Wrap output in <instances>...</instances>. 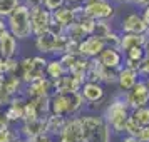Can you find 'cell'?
<instances>
[{
	"label": "cell",
	"mask_w": 149,
	"mask_h": 142,
	"mask_svg": "<svg viewBox=\"0 0 149 142\" xmlns=\"http://www.w3.org/2000/svg\"><path fill=\"white\" fill-rule=\"evenodd\" d=\"M102 117H104V121L109 125L112 134L116 135L124 134L126 124H127L129 117H131V107H129L127 100H126V95L121 94V92L116 94L107 104Z\"/></svg>",
	"instance_id": "1"
},
{
	"label": "cell",
	"mask_w": 149,
	"mask_h": 142,
	"mask_svg": "<svg viewBox=\"0 0 149 142\" xmlns=\"http://www.w3.org/2000/svg\"><path fill=\"white\" fill-rule=\"evenodd\" d=\"M86 107V102L79 92H69V94H54L50 95V114L59 115L64 119L77 117L82 114Z\"/></svg>",
	"instance_id": "2"
},
{
	"label": "cell",
	"mask_w": 149,
	"mask_h": 142,
	"mask_svg": "<svg viewBox=\"0 0 149 142\" xmlns=\"http://www.w3.org/2000/svg\"><path fill=\"white\" fill-rule=\"evenodd\" d=\"M84 142H111L112 132L101 114H81Z\"/></svg>",
	"instance_id": "3"
},
{
	"label": "cell",
	"mask_w": 149,
	"mask_h": 142,
	"mask_svg": "<svg viewBox=\"0 0 149 142\" xmlns=\"http://www.w3.org/2000/svg\"><path fill=\"white\" fill-rule=\"evenodd\" d=\"M5 24H7V30L19 42L34 39V35H32V25H30V10L25 5L20 3L5 19Z\"/></svg>",
	"instance_id": "4"
},
{
	"label": "cell",
	"mask_w": 149,
	"mask_h": 142,
	"mask_svg": "<svg viewBox=\"0 0 149 142\" xmlns=\"http://www.w3.org/2000/svg\"><path fill=\"white\" fill-rule=\"evenodd\" d=\"M45 64H47V57L39 55V54L19 59L17 75L22 80V84L27 85L30 82H35L39 79H42V77H45Z\"/></svg>",
	"instance_id": "5"
},
{
	"label": "cell",
	"mask_w": 149,
	"mask_h": 142,
	"mask_svg": "<svg viewBox=\"0 0 149 142\" xmlns=\"http://www.w3.org/2000/svg\"><path fill=\"white\" fill-rule=\"evenodd\" d=\"M34 45L37 48V54L44 57H61L65 54L67 39L65 37H54L50 34H44L40 37H34Z\"/></svg>",
	"instance_id": "6"
},
{
	"label": "cell",
	"mask_w": 149,
	"mask_h": 142,
	"mask_svg": "<svg viewBox=\"0 0 149 142\" xmlns=\"http://www.w3.org/2000/svg\"><path fill=\"white\" fill-rule=\"evenodd\" d=\"M82 8H84V15L95 22H109L116 15V5L111 0L99 2V3H87V5H82Z\"/></svg>",
	"instance_id": "7"
},
{
	"label": "cell",
	"mask_w": 149,
	"mask_h": 142,
	"mask_svg": "<svg viewBox=\"0 0 149 142\" xmlns=\"http://www.w3.org/2000/svg\"><path fill=\"white\" fill-rule=\"evenodd\" d=\"M50 22H52V14L44 7H37L30 10V25H32L34 37H40V35L47 34Z\"/></svg>",
	"instance_id": "8"
},
{
	"label": "cell",
	"mask_w": 149,
	"mask_h": 142,
	"mask_svg": "<svg viewBox=\"0 0 149 142\" xmlns=\"http://www.w3.org/2000/svg\"><path fill=\"white\" fill-rule=\"evenodd\" d=\"M124 95H126V100H127L131 110L149 105V89H148L146 82L142 80V79H139L137 84H136L129 92H126Z\"/></svg>",
	"instance_id": "9"
},
{
	"label": "cell",
	"mask_w": 149,
	"mask_h": 142,
	"mask_svg": "<svg viewBox=\"0 0 149 142\" xmlns=\"http://www.w3.org/2000/svg\"><path fill=\"white\" fill-rule=\"evenodd\" d=\"M82 14H84L82 5H67V3H65V5L61 7L59 10L52 12V20H54L55 24L62 25L64 28H67V27H70L72 24H75V20H77Z\"/></svg>",
	"instance_id": "10"
},
{
	"label": "cell",
	"mask_w": 149,
	"mask_h": 142,
	"mask_svg": "<svg viewBox=\"0 0 149 142\" xmlns=\"http://www.w3.org/2000/svg\"><path fill=\"white\" fill-rule=\"evenodd\" d=\"M54 94V85L52 80H49L47 77H42L39 80L30 82L27 85H24L22 95L25 99H37V97H50Z\"/></svg>",
	"instance_id": "11"
},
{
	"label": "cell",
	"mask_w": 149,
	"mask_h": 142,
	"mask_svg": "<svg viewBox=\"0 0 149 142\" xmlns=\"http://www.w3.org/2000/svg\"><path fill=\"white\" fill-rule=\"evenodd\" d=\"M57 141L61 142H84V135H82V125L81 119L77 117H69L65 119V124L62 127V132Z\"/></svg>",
	"instance_id": "12"
},
{
	"label": "cell",
	"mask_w": 149,
	"mask_h": 142,
	"mask_svg": "<svg viewBox=\"0 0 149 142\" xmlns=\"http://www.w3.org/2000/svg\"><path fill=\"white\" fill-rule=\"evenodd\" d=\"M79 94L82 95V99L89 105H99L104 99H106V87L99 84V82H84V85L81 87Z\"/></svg>",
	"instance_id": "13"
},
{
	"label": "cell",
	"mask_w": 149,
	"mask_h": 142,
	"mask_svg": "<svg viewBox=\"0 0 149 142\" xmlns=\"http://www.w3.org/2000/svg\"><path fill=\"white\" fill-rule=\"evenodd\" d=\"M25 102H27V99L24 95H17L3 107L5 117L10 122V125H14V124L19 125L24 121V117H25Z\"/></svg>",
	"instance_id": "14"
},
{
	"label": "cell",
	"mask_w": 149,
	"mask_h": 142,
	"mask_svg": "<svg viewBox=\"0 0 149 142\" xmlns=\"http://www.w3.org/2000/svg\"><path fill=\"white\" fill-rule=\"evenodd\" d=\"M104 48H106V44L102 39L95 37V35H89L79 44V55L87 60H92V59L99 57V54Z\"/></svg>",
	"instance_id": "15"
},
{
	"label": "cell",
	"mask_w": 149,
	"mask_h": 142,
	"mask_svg": "<svg viewBox=\"0 0 149 142\" xmlns=\"http://www.w3.org/2000/svg\"><path fill=\"white\" fill-rule=\"evenodd\" d=\"M149 28L142 20L139 12H131L121 20V32L122 34H136V35H144L148 34Z\"/></svg>",
	"instance_id": "16"
},
{
	"label": "cell",
	"mask_w": 149,
	"mask_h": 142,
	"mask_svg": "<svg viewBox=\"0 0 149 142\" xmlns=\"http://www.w3.org/2000/svg\"><path fill=\"white\" fill-rule=\"evenodd\" d=\"M20 139L25 141H34L35 137L45 134V121L42 119H32V121H24L17 125Z\"/></svg>",
	"instance_id": "17"
},
{
	"label": "cell",
	"mask_w": 149,
	"mask_h": 142,
	"mask_svg": "<svg viewBox=\"0 0 149 142\" xmlns=\"http://www.w3.org/2000/svg\"><path fill=\"white\" fill-rule=\"evenodd\" d=\"M84 82H86L84 77L65 74L59 80L52 82V85H54V92H57V94H69V92H79L81 87L84 85Z\"/></svg>",
	"instance_id": "18"
},
{
	"label": "cell",
	"mask_w": 149,
	"mask_h": 142,
	"mask_svg": "<svg viewBox=\"0 0 149 142\" xmlns=\"http://www.w3.org/2000/svg\"><path fill=\"white\" fill-rule=\"evenodd\" d=\"M122 60H124V55L121 54V50L112 47H106L97 57V62L101 64V67L112 69V70H121Z\"/></svg>",
	"instance_id": "19"
},
{
	"label": "cell",
	"mask_w": 149,
	"mask_h": 142,
	"mask_svg": "<svg viewBox=\"0 0 149 142\" xmlns=\"http://www.w3.org/2000/svg\"><path fill=\"white\" fill-rule=\"evenodd\" d=\"M19 40L8 30L0 35V57L2 59H17L19 57Z\"/></svg>",
	"instance_id": "20"
},
{
	"label": "cell",
	"mask_w": 149,
	"mask_h": 142,
	"mask_svg": "<svg viewBox=\"0 0 149 142\" xmlns=\"http://www.w3.org/2000/svg\"><path fill=\"white\" fill-rule=\"evenodd\" d=\"M137 80H139V74H137L136 70H131V69H127V67H122L121 70H119V74H117V82H116V85H117V89H119L121 94H126V92H129V90L137 84Z\"/></svg>",
	"instance_id": "21"
},
{
	"label": "cell",
	"mask_w": 149,
	"mask_h": 142,
	"mask_svg": "<svg viewBox=\"0 0 149 142\" xmlns=\"http://www.w3.org/2000/svg\"><path fill=\"white\" fill-rule=\"evenodd\" d=\"M148 42V35H136V34H121V40H119V50L121 54H126L131 48H144Z\"/></svg>",
	"instance_id": "22"
},
{
	"label": "cell",
	"mask_w": 149,
	"mask_h": 142,
	"mask_svg": "<svg viewBox=\"0 0 149 142\" xmlns=\"http://www.w3.org/2000/svg\"><path fill=\"white\" fill-rule=\"evenodd\" d=\"M67 74V70L64 69L62 62L59 60V57H50L47 59V64H45V77L49 80H59L61 77Z\"/></svg>",
	"instance_id": "23"
},
{
	"label": "cell",
	"mask_w": 149,
	"mask_h": 142,
	"mask_svg": "<svg viewBox=\"0 0 149 142\" xmlns=\"http://www.w3.org/2000/svg\"><path fill=\"white\" fill-rule=\"evenodd\" d=\"M64 124H65V119H64V117L50 114L47 119H45V134L50 135V137H54L55 141H57L59 135H61V132H62Z\"/></svg>",
	"instance_id": "24"
},
{
	"label": "cell",
	"mask_w": 149,
	"mask_h": 142,
	"mask_svg": "<svg viewBox=\"0 0 149 142\" xmlns=\"http://www.w3.org/2000/svg\"><path fill=\"white\" fill-rule=\"evenodd\" d=\"M17 70H19V59H0V77L17 75Z\"/></svg>",
	"instance_id": "25"
},
{
	"label": "cell",
	"mask_w": 149,
	"mask_h": 142,
	"mask_svg": "<svg viewBox=\"0 0 149 142\" xmlns=\"http://www.w3.org/2000/svg\"><path fill=\"white\" fill-rule=\"evenodd\" d=\"M131 119H132L139 127H148L149 125V105L131 110Z\"/></svg>",
	"instance_id": "26"
},
{
	"label": "cell",
	"mask_w": 149,
	"mask_h": 142,
	"mask_svg": "<svg viewBox=\"0 0 149 142\" xmlns=\"http://www.w3.org/2000/svg\"><path fill=\"white\" fill-rule=\"evenodd\" d=\"M20 5V0H0V19H7Z\"/></svg>",
	"instance_id": "27"
},
{
	"label": "cell",
	"mask_w": 149,
	"mask_h": 142,
	"mask_svg": "<svg viewBox=\"0 0 149 142\" xmlns=\"http://www.w3.org/2000/svg\"><path fill=\"white\" fill-rule=\"evenodd\" d=\"M19 139H20L19 130L14 125H8V127L0 130V142H17Z\"/></svg>",
	"instance_id": "28"
},
{
	"label": "cell",
	"mask_w": 149,
	"mask_h": 142,
	"mask_svg": "<svg viewBox=\"0 0 149 142\" xmlns=\"http://www.w3.org/2000/svg\"><path fill=\"white\" fill-rule=\"evenodd\" d=\"M111 32H112V25H111L109 22H106V20H101V22H95L94 34H92V35H95V37H99V39L104 40Z\"/></svg>",
	"instance_id": "29"
},
{
	"label": "cell",
	"mask_w": 149,
	"mask_h": 142,
	"mask_svg": "<svg viewBox=\"0 0 149 142\" xmlns=\"http://www.w3.org/2000/svg\"><path fill=\"white\" fill-rule=\"evenodd\" d=\"M64 5H65V0H44V5L42 7L52 14L55 10H59L61 7H64Z\"/></svg>",
	"instance_id": "30"
},
{
	"label": "cell",
	"mask_w": 149,
	"mask_h": 142,
	"mask_svg": "<svg viewBox=\"0 0 149 142\" xmlns=\"http://www.w3.org/2000/svg\"><path fill=\"white\" fill-rule=\"evenodd\" d=\"M139 130H141V127H139V125H137L131 117H129L127 124H126V129H124V134H126V135H132V137H137Z\"/></svg>",
	"instance_id": "31"
},
{
	"label": "cell",
	"mask_w": 149,
	"mask_h": 142,
	"mask_svg": "<svg viewBox=\"0 0 149 142\" xmlns=\"http://www.w3.org/2000/svg\"><path fill=\"white\" fill-rule=\"evenodd\" d=\"M137 74H139V77H142V80H146L149 77V57L146 55L144 57V60L141 62V67H139V70H137Z\"/></svg>",
	"instance_id": "32"
},
{
	"label": "cell",
	"mask_w": 149,
	"mask_h": 142,
	"mask_svg": "<svg viewBox=\"0 0 149 142\" xmlns=\"http://www.w3.org/2000/svg\"><path fill=\"white\" fill-rule=\"evenodd\" d=\"M22 5H25L29 10H32V8H37V7H42L44 5V0H20Z\"/></svg>",
	"instance_id": "33"
},
{
	"label": "cell",
	"mask_w": 149,
	"mask_h": 142,
	"mask_svg": "<svg viewBox=\"0 0 149 142\" xmlns=\"http://www.w3.org/2000/svg\"><path fill=\"white\" fill-rule=\"evenodd\" d=\"M136 139L139 142H149V125L148 127H141V130H139V134H137Z\"/></svg>",
	"instance_id": "34"
},
{
	"label": "cell",
	"mask_w": 149,
	"mask_h": 142,
	"mask_svg": "<svg viewBox=\"0 0 149 142\" xmlns=\"http://www.w3.org/2000/svg\"><path fill=\"white\" fill-rule=\"evenodd\" d=\"M30 142H57V141H55L54 137L47 135V134H42V135H39V137H35L34 141H30Z\"/></svg>",
	"instance_id": "35"
},
{
	"label": "cell",
	"mask_w": 149,
	"mask_h": 142,
	"mask_svg": "<svg viewBox=\"0 0 149 142\" xmlns=\"http://www.w3.org/2000/svg\"><path fill=\"white\" fill-rule=\"evenodd\" d=\"M10 125V122L7 121V117H5V112H3V109L0 110V130L2 129H5V127H8Z\"/></svg>",
	"instance_id": "36"
},
{
	"label": "cell",
	"mask_w": 149,
	"mask_h": 142,
	"mask_svg": "<svg viewBox=\"0 0 149 142\" xmlns=\"http://www.w3.org/2000/svg\"><path fill=\"white\" fill-rule=\"evenodd\" d=\"M129 3H134L136 7H141V8L149 7V0H131Z\"/></svg>",
	"instance_id": "37"
},
{
	"label": "cell",
	"mask_w": 149,
	"mask_h": 142,
	"mask_svg": "<svg viewBox=\"0 0 149 142\" xmlns=\"http://www.w3.org/2000/svg\"><path fill=\"white\" fill-rule=\"evenodd\" d=\"M141 17H142V20H144V24H146V27L149 28V7L142 8V12H141Z\"/></svg>",
	"instance_id": "38"
},
{
	"label": "cell",
	"mask_w": 149,
	"mask_h": 142,
	"mask_svg": "<svg viewBox=\"0 0 149 142\" xmlns=\"http://www.w3.org/2000/svg\"><path fill=\"white\" fill-rule=\"evenodd\" d=\"M121 142H139V141H137L136 137H132V135H122Z\"/></svg>",
	"instance_id": "39"
},
{
	"label": "cell",
	"mask_w": 149,
	"mask_h": 142,
	"mask_svg": "<svg viewBox=\"0 0 149 142\" xmlns=\"http://www.w3.org/2000/svg\"><path fill=\"white\" fill-rule=\"evenodd\" d=\"M7 30V24H5V19H0V35Z\"/></svg>",
	"instance_id": "40"
},
{
	"label": "cell",
	"mask_w": 149,
	"mask_h": 142,
	"mask_svg": "<svg viewBox=\"0 0 149 142\" xmlns=\"http://www.w3.org/2000/svg\"><path fill=\"white\" fill-rule=\"evenodd\" d=\"M65 3L67 5H82L84 0H65Z\"/></svg>",
	"instance_id": "41"
},
{
	"label": "cell",
	"mask_w": 149,
	"mask_h": 142,
	"mask_svg": "<svg viewBox=\"0 0 149 142\" xmlns=\"http://www.w3.org/2000/svg\"><path fill=\"white\" fill-rule=\"evenodd\" d=\"M99 2H107V0H84L82 5H87V3H99Z\"/></svg>",
	"instance_id": "42"
},
{
	"label": "cell",
	"mask_w": 149,
	"mask_h": 142,
	"mask_svg": "<svg viewBox=\"0 0 149 142\" xmlns=\"http://www.w3.org/2000/svg\"><path fill=\"white\" fill-rule=\"evenodd\" d=\"M144 52H146V55L149 57V37H148V42H146V45H144Z\"/></svg>",
	"instance_id": "43"
},
{
	"label": "cell",
	"mask_w": 149,
	"mask_h": 142,
	"mask_svg": "<svg viewBox=\"0 0 149 142\" xmlns=\"http://www.w3.org/2000/svg\"><path fill=\"white\" fill-rule=\"evenodd\" d=\"M111 2H117V3H129L131 0H111Z\"/></svg>",
	"instance_id": "44"
},
{
	"label": "cell",
	"mask_w": 149,
	"mask_h": 142,
	"mask_svg": "<svg viewBox=\"0 0 149 142\" xmlns=\"http://www.w3.org/2000/svg\"><path fill=\"white\" fill-rule=\"evenodd\" d=\"M144 82H146V85H148V89H149V77H148V79H146Z\"/></svg>",
	"instance_id": "45"
},
{
	"label": "cell",
	"mask_w": 149,
	"mask_h": 142,
	"mask_svg": "<svg viewBox=\"0 0 149 142\" xmlns=\"http://www.w3.org/2000/svg\"><path fill=\"white\" fill-rule=\"evenodd\" d=\"M57 142H61V141H57Z\"/></svg>",
	"instance_id": "46"
},
{
	"label": "cell",
	"mask_w": 149,
	"mask_h": 142,
	"mask_svg": "<svg viewBox=\"0 0 149 142\" xmlns=\"http://www.w3.org/2000/svg\"><path fill=\"white\" fill-rule=\"evenodd\" d=\"M0 59H2V57H0Z\"/></svg>",
	"instance_id": "47"
}]
</instances>
